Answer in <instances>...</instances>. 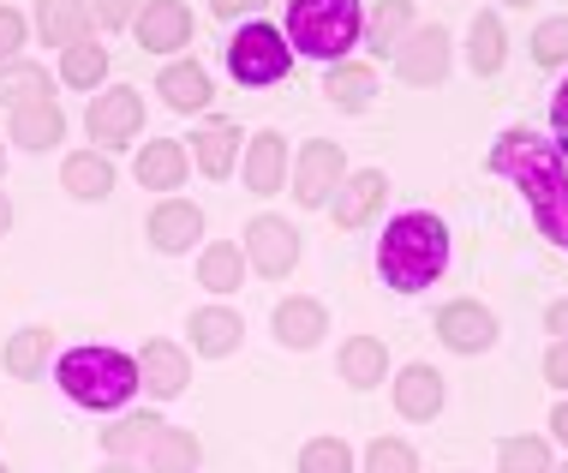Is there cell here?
<instances>
[{"instance_id": "17", "label": "cell", "mask_w": 568, "mask_h": 473, "mask_svg": "<svg viewBox=\"0 0 568 473\" xmlns=\"http://www.w3.org/2000/svg\"><path fill=\"white\" fill-rule=\"evenodd\" d=\"M443 407V372L437 365H407L395 378V414L402 420H432Z\"/></svg>"}, {"instance_id": "24", "label": "cell", "mask_w": 568, "mask_h": 473, "mask_svg": "<svg viewBox=\"0 0 568 473\" xmlns=\"http://www.w3.org/2000/svg\"><path fill=\"white\" fill-rule=\"evenodd\" d=\"M67 139V114L54 102H30V109H12V144L19 150H54Z\"/></svg>"}, {"instance_id": "47", "label": "cell", "mask_w": 568, "mask_h": 473, "mask_svg": "<svg viewBox=\"0 0 568 473\" xmlns=\"http://www.w3.org/2000/svg\"><path fill=\"white\" fill-rule=\"evenodd\" d=\"M102 473H138L132 462H109V467H102Z\"/></svg>"}, {"instance_id": "2", "label": "cell", "mask_w": 568, "mask_h": 473, "mask_svg": "<svg viewBox=\"0 0 568 473\" xmlns=\"http://www.w3.org/2000/svg\"><path fill=\"white\" fill-rule=\"evenodd\" d=\"M443 270H449V228L425 210H407L383 228V246H377V276L395 288V294H419L432 288Z\"/></svg>"}, {"instance_id": "29", "label": "cell", "mask_w": 568, "mask_h": 473, "mask_svg": "<svg viewBox=\"0 0 568 473\" xmlns=\"http://www.w3.org/2000/svg\"><path fill=\"white\" fill-rule=\"evenodd\" d=\"M245 276V252L234 246V240H216V246H204V258H197V282L210 288V294H234Z\"/></svg>"}, {"instance_id": "27", "label": "cell", "mask_w": 568, "mask_h": 473, "mask_svg": "<svg viewBox=\"0 0 568 473\" xmlns=\"http://www.w3.org/2000/svg\"><path fill=\"white\" fill-rule=\"evenodd\" d=\"M30 102H49V72L37 60H7L0 67V109H30Z\"/></svg>"}, {"instance_id": "49", "label": "cell", "mask_w": 568, "mask_h": 473, "mask_svg": "<svg viewBox=\"0 0 568 473\" xmlns=\"http://www.w3.org/2000/svg\"><path fill=\"white\" fill-rule=\"evenodd\" d=\"M0 168H7V150H0Z\"/></svg>"}, {"instance_id": "37", "label": "cell", "mask_w": 568, "mask_h": 473, "mask_svg": "<svg viewBox=\"0 0 568 473\" xmlns=\"http://www.w3.org/2000/svg\"><path fill=\"white\" fill-rule=\"evenodd\" d=\"M365 473H419V455H413V444H402V437H377V444L365 450Z\"/></svg>"}, {"instance_id": "40", "label": "cell", "mask_w": 568, "mask_h": 473, "mask_svg": "<svg viewBox=\"0 0 568 473\" xmlns=\"http://www.w3.org/2000/svg\"><path fill=\"white\" fill-rule=\"evenodd\" d=\"M90 19H97L102 30H120V24L138 19V0H97V7H90Z\"/></svg>"}, {"instance_id": "5", "label": "cell", "mask_w": 568, "mask_h": 473, "mask_svg": "<svg viewBox=\"0 0 568 473\" xmlns=\"http://www.w3.org/2000/svg\"><path fill=\"white\" fill-rule=\"evenodd\" d=\"M287 67H294V49H287V30H275V24H245L227 42V72L252 90L287 79Z\"/></svg>"}, {"instance_id": "41", "label": "cell", "mask_w": 568, "mask_h": 473, "mask_svg": "<svg viewBox=\"0 0 568 473\" xmlns=\"http://www.w3.org/2000/svg\"><path fill=\"white\" fill-rule=\"evenodd\" d=\"M550 127H557V150H568V79L557 84V97H550Z\"/></svg>"}, {"instance_id": "38", "label": "cell", "mask_w": 568, "mask_h": 473, "mask_svg": "<svg viewBox=\"0 0 568 473\" xmlns=\"http://www.w3.org/2000/svg\"><path fill=\"white\" fill-rule=\"evenodd\" d=\"M532 60L539 67H568V19H545L532 30Z\"/></svg>"}, {"instance_id": "36", "label": "cell", "mask_w": 568, "mask_h": 473, "mask_svg": "<svg viewBox=\"0 0 568 473\" xmlns=\"http://www.w3.org/2000/svg\"><path fill=\"white\" fill-rule=\"evenodd\" d=\"M300 473H353V450L342 437H312L300 450Z\"/></svg>"}, {"instance_id": "33", "label": "cell", "mask_w": 568, "mask_h": 473, "mask_svg": "<svg viewBox=\"0 0 568 473\" xmlns=\"http://www.w3.org/2000/svg\"><path fill=\"white\" fill-rule=\"evenodd\" d=\"M324 90H329L335 109H365V102H372V90H377V72L372 67H329Z\"/></svg>"}, {"instance_id": "45", "label": "cell", "mask_w": 568, "mask_h": 473, "mask_svg": "<svg viewBox=\"0 0 568 473\" xmlns=\"http://www.w3.org/2000/svg\"><path fill=\"white\" fill-rule=\"evenodd\" d=\"M550 432H557V437H562V444H568V402L557 407V414H550Z\"/></svg>"}, {"instance_id": "42", "label": "cell", "mask_w": 568, "mask_h": 473, "mask_svg": "<svg viewBox=\"0 0 568 473\" xmlns=\"http://www.w3.org/2000/svg\"><path fill=\"white\" fill-rule=\"evenodd\" d=\"M545 378H550L557 390H568V342H557V348L545 354Z\"/></svg>"}, {"instance_id": "43", "label": "cell", "mask_w": 568, "mask_h": 473, "mask_svg": "<svg viewBox=\"0 0 568 473\" xmlns=\"http://www.w3.org/2000/svg\"><path fill=\"white\" fill-rule=\"evenodd\" d=\"M216 7V19H240V12H257L264 0H210Z\"/></svg>"}, {"instance_id": "6", "label": "cell", "mask_w": 568, "mask_h": 473, "mask_svg": "<svg viewBox=\"0 0 568 473\" xmlns=\"http://www.w3.org/2000/svg\"><path fill=\"white\" fill-rule=\"evenodd\" d=\"M84 127H90V139H97V150L109 157V150H126L138 132H144V97L138 90H102L97 102H90V114H84Z\"/></svg>"}, {"instance_id": "7", "label": "cell", "mask_w": 568, "mask_h": 473, "mask_svg": "<svg viewBox=\"0 0 568 473\" xmlns=\"http://www.w3.org/2000/svg\"><path fill=\"white\" fill-rule=\"evenodd\" d=\"M342 180H347V157H342V144H329V139H312V144L300 150V162H294V198H300L305 210L329 204Z\"/></svg>"}, {"instance_id": "18", "label": "cell", "mask_w": 568, "mask_h": 473, "mask_svg": "<svg viewBox=\"0 0 568 473\" xmlns=\"http://www.w3.org/2000/svg\"><path fill=\"white\" fill-rule=\"evenodd\" d=\"M144 455H150V473H197V462H204V444H197L192 432H180V425L162 420L156 432H150Z\"/></svg>"}, {"instance_id": "39", "label": "cell", "mask_w": 568, "mask_h": 473, "mask_svg": "<svg viewBox=\"0 0 568 473\" xmlns=\"http://www.w3.org/2000/svg\"><path fill=\"white\" fill-rule=\"evenodd\" d=\"M19 49H24V12L0 7V67H7V60H19Z\"/></svg>"}, {"instance_id": "31", "label": "cell", "mask_w": 568, "mask_h": 473, "mask_svg": "<svg viewBox=\"0 0 568 473\" xmlns=\"http://www.w3.org/2000/svg\"><path fill=\"white\" fill-rule=\"evenodd\" d=\"M503 54H509V42H503V24H497V12H479L467 30V60H473V72H497L503 67Z\"/></svg>"}, {"instance_id": "14", "label": "cell", "mask_w": 568, "mask_h": 473, "mask_svg": "<svg viewBox=\"0 0 568 473\" xmlns=\"http://www.w3.org/2000/svg\"><path fill=\"white\" fill-rule=\"evenodd\" d=\"M245 187H252L257 198L287 187V139L282 132H257V139L245 144Z\"/></svg>"}, {"instance_id": "30", "label": "cell", "mask_w": 568, "mask_h": 473, "mask_svg": "<svg viewBox=\"0 0 568 473\" xmlns=\"http://www.w3.org/2000/svg\"><path fill=\"white\" fill-rule=\"evenodd\" d=\"M60 79H67L72 90H97L102 79H109V49L102 42H72V49H60Z\"/></svg>"}, {"instance_id": "28", "label": "cell", "mask_w": 568, "mask_h": 473, "mask_svg": "<svg viewBox=\"0 0 568 473\" xmlns=\"http://www.w3.org/2000/svg\"><path fill=\"white\" fill-rule=\"evenodd\" d=\"M383 372H389V348H383L377 335H353V342L342 348V378L353 390L383 384Z\"/></svg>"}, {"instance_id": "9", "label": "cell", "mask_w": 568, "mask_h": 473, "mask_svg": "<svg viewBox=\"0 0 568 473\" xmlns=\"http://www.w3.org/2000/svg\"><path fill=\"white\" fill-rule=\"evenodd\" d=\"M138 49L150 54H174L192 42V7H180V0H150V7H138Z\"/></svg>"}, {"instance_id": "44", "label": "cell", "mask_w": 568, "mask_h": 473, "mask_svg": "<svg viewBox=\"0 0 568 473\" xmlns=\"http://www.w3.org/2000/svg\"><path fill=\"white\" fill-rule=\"evenodd\" d=\"M545 324L557 330V342H568V300H557V306L545 312Z\"/></svg>"}, {"instance_id": "19", "label": "cell", "mask_w": 568, "mask_h": 473, "mask_svg": "<svg viewBox=\"0 0 568 473\" xmlns=\"http://www.w3.org/2000/svg\"><path fill=\"white\" fill-rule=\"evenodd\" d=\"M162 102L168 109H180V114H197V109H210V72L197 67V60H174V67H162Z\"/></svg>"}, {"instance_id": "4", "label": "cell", "mask_w": 568, "mask_h": 473, "mask_svg": "<svg viewBox=\"0 0 568 473\" xmlns=\"http://www.w3.org/2000/svg\"><path fill=\"white\" fill-rule=\"evenodd\" d=\"M359 30H365L359 0H294L287 7V49L329 60V67H342V54L359 42Z\"/></svg>"}, {"instance_id": "50", "label": "cell", "mask_w": 568, "mask_h": 473, "mask_svg": "<svg viewBox=\"0 0 568 473\" xmlns=\"http://www.w3.org/2000/svg\"><path fill=\"white\" fill-rule=\"evenodd\" d=\"M557 473H568V467H557Z\"/></svg>"}, {"instance_id": "16", "label": "cell", "mask_w": 568, "mask_h": 473, "mask_svg": "<svg viewBox=\"0 0 568 473\" xmlns=\"http://www.w3.org/2000/svg\"><path fill=\"white\" fill-rule=\"evenodd\" d=\"M197 234H204V210H197V204L168 198V204L150 210V240H156V252H186Z\"/></svg>"}, {"instance_id": "25", "label": "cell", "mask_w": 568, "mask_h": 473, "mask_svg": "<svg viewBox=\"0 0 568 473\" xmlns=\"http://www.w3.org/2000/svg\"><path fill=\"white\" fill-rule=\"evenodd\" d=\"M240 312H227V306H204V312H192V348L197 354H210V360H222V354H234L240 348Z\"/></svg>"}, {"instance_id": "1", "label": "cell", "mask_w": 568, "mask_h": 473, "mask_svg": "<svg viewBox=\"0 0 568 473\" xmlns=\"http://www.w3.org/2000/svg\"><path fill=\"white\" fill-rule=\"evenodd\" d=\"M490 168L497 174H509L520 198H527L532 222H539V234L550 246L568 252V168H562V150L539 139L532 127H515L503 132L497 144H490Z\"/></svg>"}, {"instance_id": "35", "label": "cell", "mask_w": 568, "mask_h": 473, "mask_svg": "<svg viewBox=\"0 0 568 473\" xmlns=\"http://www.w3.org/2000/svg\"><path fill=\"white\" fill-rule=\"evenodd\" d=\"M497 473H557L550 467V444L545 437H509L497 450Z\"/></svg>"}, {"instance_id": "12", "label": "cell", "mask_w": 568, "mask_h": 473, "mask_svg": "<svg viewBox=\"0 0 568 473\" xmlns=\"http://www.w3.org/2000/svg\"><path fill=\"white\" fill-rule=\"evenodd\" d=\"M186 378H192L186 348H174V342H144V354H138V384H144L150 395L174 402V395L186 390Z\"/></svg>"}, {"instance_id": "32", "label": "cell", "mask_w": 568, "mask_h": 473, "mask_svg": "<svg viewBox=\"0 0 568 473\" xmlns=\"http://www.w3.org/2000/svg\"><path fill=\"white\" fill-rule=\"evenodd\" d=\"M413 30V7L407 0H377V12L365 19V37H372L377 54H395V42H402Z\"/></svg>"}, {"instance_id": "22", "label": "cell", "mask_w": 568, "mask_h": 473, "mask_svg": "<svg viewBox=\"0 0 568 473\" xmlns=\"http://www.w3.org/2000/svg\"><path fill=\"white\" fill-rule=\"evenodd\" d=\"M60 187H67L72 198H109L114 192V162L102 157V150H79V157L60 162Z\"/></svg>"}, {"instance_id": "15", "label": "cell", "mask_w": 568, "mask_h": 473, "mask_svg": "<svg viewBox=\"0 0 568 473\" xmlns=\"http://www.w3.org/2000/svg\"><path fill=\"white\" fill-rule=\"evenodd\" d=\"M186 144L180 139H150L144 150H138V187H156V192H174V187H186Z\"/></svg>"}, {"instance_id": "21", "label": "cell", "mask_w": 568, "mask_h": 473, "mask_svg": "<svg viewBox=\"0 0 568 473\" xmlns=\"http://www.w3.org/2000/svg\"><path fill=\"white\" fill-rule=\"evenodd\" d=\"M37 30H42V42H60V49L84 42L90 37V0H37Z\"/></svg>"}, {"instance_id": "23", "label": "cell", "mask_w": 568, "mask_h": 473, "mask_svg": "<svg viewBox=\"0 0 568 473\" xmlns=\"http://www.w3.org/2000/svg\"><path fill=\"white\" fill-rule=\"evenodd\" d=\"M329 330V312L317 306V300H282L275 306V335H282V348H317Z\"/></svg>"}, {"instance_id": "51", "label": "cell", "mask_w": 568, "mask_h": 473, "mask_svg": "<svg viewBox=\"0 0 568 473\" xmlns=\"http://www.w3.org/2000/svg\"><path fill=\"white\" fill-rule=\"evenodd\" d=\"M0 473H7V467H0Z\"/></svg>"}, {"instance_id": "46", "label": "cell", "mask_w": 568, "mask_h": 473, "mask_svg": "<svg viewBox=\"0 0 568 473\" xmlns=\"http://www.w3.org/2000/svg\"><path fill=\"white\" fill-rule=\"evenodd\" d=\"M7 228H12V204L0 198V234H7Z\"/></svg>"}, {"instance_id": "13", "label": "cell", "mask_w": 568, "mask_h": 473, "mask_svg": "<svg viewBox=\"0 0 568 473\" xmlns=\"http://www.w3.org/2000/svg\"><path fill=\"white\" fill-rule=\"evenodd\" d=\"M383 192H389L383 168H359V174H347L342 187H335V228H365L377 217Z\"/></svg>"}, {"instance_id": "3", "label": "cell", "mask_w": 568, "mask_h": 473, "mask_svg": "<svg viewBox=\"0 0 568 473\" xmlns=\"http://www.w3.org/2000/svg\"><path fill=\"white\" fill-rule=\"evenodd\" d=\"M54 378H60V390H67L79 407H97V414H109V407L132 402V390H138V360L120 354V348L84 342V348H72V354H60Z\"/></svg>"}, {"instance_id": "8", "label": "cell", "mask_w": 568, "mask_h": 473, "mask_svg": "<svg viewBox=\"0 0 568 473\" xmlns=\"http://www.w3.org/2000/svg\"><path fill=\"white\" fill-rule=\"evenodd\" d=\"M245 264L257 276H287L300 264V228H287L282 217H252L245 222Z\"/></svg>"}, {"instance_id": "34", "label": "cell", "mask_w": 568, "mask_h": 473, "mask_svg": "<svg viewBox=\"0 0 568 473\" xmlns=\"http://www.w3.org/2000/svg\"><path fill=\"white\" fill-rule=\"evenodd\" d=\"M156 414H132V420H114V425H102V450L114 455V462H126V455H138L150 444V432H156Z\"/></svg>"}, {"instance_id": "26", "label": "cell", "mask_w": 568, "mask_h": 473, "mask_svg": "<svg viewBox=\"0 0 568 473\" xmlns=\"http://www.w3.org/2000/svg\"><path fill=\"white\" fill-rule=\"evenodd\" d=\"M49 348H54V330H12V342L0 348V365H7L12 378H42L49 372Z\"/></svg>"}, {"instance_id": "20", "label": "cell", "mask_w": 568, "mask_h": 473, "mask_svg": "<svg viewBox=\"0 0 568 473\" xmlns=\"http://www.w3.org/2000/svg\"><path fill=\"white\" fill-rule=\"evenodd\" d=\"M192 157L210 180H227V168L240 157V127L234 120H204V127L192 132Z\"/></svg>"}, {"instance_id": "48", "label": "cell", "mask_w": 568, "mask_h": 473, "mask_svg": "<svg viewBox=\"0 0 568 473\" xmlns=\"http://www.w3.org/2000/svg\"><path fill=\"white\" fill-rule=\"evenodd\" d=\"M503 7H532V0H503Z\"/></svg>"}, {"instance_id": "10", "label": "cell", "mask_w": 568, "mask_h": 473, "mask_svg": "<svg viewBox=\"0 0 568 473\" xmlns=\"http://www.w3.org/2000/svg\"><path fill=\"white\" fill-rule=\"evenodd\" d=\"M395 72H402L407 84H437L443 72H449V37H443L437 24L407 30V37L395 42Z\"/></svg>"}, {"instance_id": "11", "label": "cell", "mask_w": 568, "mask_h": 473, "mask_svg": "<svg viewBox=\"0 0 568 473\" xmlns=\"http://www.w3.org/2000/svg\"><path fill=\"white\" fill-rule=\"evenodd\" d=\"M437 335L455 354H485V348L497 342V318H490L479 300H449V306L437 312Z\"/></svg>"}]
</instances>
